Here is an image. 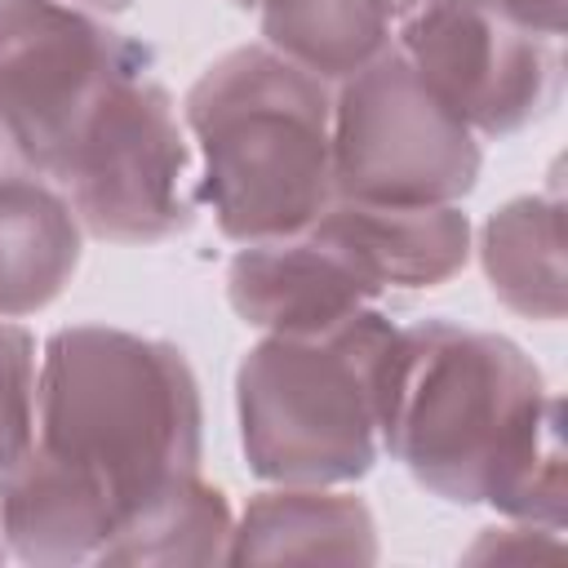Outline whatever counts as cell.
Listing matches in <instances>:
<instances>
[{"mask_svg": "<svg viewBox=\"0 0 568 568\" xmlns=\"http://www.w3.org/2000/svg\"><path fill=\"white\" fill-rule=\"evenodd\" d=\"M377 435L426 493L564 528L559 399L510 337L448 320L395 324L377 368Z\"/></svg>", "mask_w": 568, "mask_h": 568, "instance_id": "cell-1", "label": "cell"}, {"mask_svg": "<svg viewBox=\"0 0 568 568\" xmlns=\"http://www.w3.org/2000/svg\"><path fill=\"white\" fill-rule=\"evenodd\" d=\"M200 195L235 244L306 231L333 204V93L266 44L213 58L182 102Z\"/></svg>", "mask_w": 568, "mask_h": 568, "instance_id": "cell-2", "label": "cell"}, {"mask_svg": "<svg viewBox=\"0 0 568 568\" xmlns=\"http://www.w3.org/2000/svg\"><path fill=\"white\" fill-rule=\"evenodd\" d=\"M36 444L89 470L120 515L200 470V382L173 342L111 324L58 328L40 351Z\"/></svg>", "mask_w": 568, "mask_h": 568, "instance_id": "cell-3", "label": "cell"}, {"mask_svg": "<svg viewBox=\"0 0 568 568\" xmlns=\"http://www.w3.org/2000/svg\"><path fill=\"white\" fill-rule=\"evenodd\" d=\"M395 324L364 306L324 333H266L235 373L240 448L257 479L342 488L373 470L377 368Z\"/></svg>", "mask_w": 568, "mask_h": 568, "instance_id": "cell-4", "label": "cell"}, {"mask_svg": "<svg viewBox=\"0 0 568 568\" xmlns=\"http://www.w3.org/2000/svg\"><path fill=\"white\" fill-rule=\"evenodd\" d=\"M49 182L67 195L84 235L111 244H160L191 226V146L146 62L102 93Z\"/></svg>", "mask_w": 568, "mask_h": 568, "instance_id": "cell-5", "label": "cell"}, {"mask_svg": "<svg viewBox=\"0 0 568 568\" xmlns=\"http://www.w3.org/2000/svg\"><path fill=\"white\" fill-rule=\"evenodd\" d=\"M475 133L390 44L333 93V191L373 204H457L475 191Z\"/></svg>", "mask_w": 568, "mask_h": 568, "instance_id": "cell-6", "label": "cell"}, {"mask_svg": "<svg viewBox=\"0 0 568 568\" xmlns=\"http://www.w3.org/2000/svg\"><path fill=\"white\" fill-rule=\"evenodd\" d=\"M146 53L71 0H0V120L31 173L53 178L102 93Z\"/></svg>", "mask_w": 568, "mask_h": 568, "instance_id": "cell-7", "label": "cell"}, {"mask_svg": "<svg viewBox=\"0 0 568 568\" xmlns=\"http://www.w3.org/2000/svg\"><path fill=\"white\" fill-rule=\"evenodd\" d=\"M559 40L519 27L497 0H417L399 9L395 49L479 138L541 120L559 98Z\"/></svg>", "mask_w": 568, "mask_h": 568, "instance_id": "cell-8", "label": "cell"}, {"mask_svg": "<svg viewBox=\"0 0 568 568\" xmlns=\"http://www.w3.org/2000/svg\"><path fill=\"white\" fill-rule=\"evenodd\" d=\"M231 311L262 333H324L364 311L377 288L315 231L240 244L226 266Z\"/></svg>", "mask_w": 568, "mask_h": 568, "instance_id": "cell-9", "label": "cell"}, {"mask_svg": "<svg viewBox=\"0 0 568 568\" xmlns=\"http://www.w3.org/2000/svg\"><path fill=\"white\" fill-rule=\"evenodd\" d=\"M306 231L333 244L377 293L435 288L470 257V217L457 204H373L333 195Z\"/></svg>", "mask_w": 568, "mask_h": 568, "instance_id": "cell-10", "label": "cell"}, {"mask_svg": "<svg viewBox=\"0 0 568 568\" xmlns=\"http://www.w3.org/2000/svg\"><path fill=\"white\" fill-rule=\"evenodd\" d=\"M115 501L80 466L31 444L0 470V541L22 564H93L111 537Z\"/></svg>", "mask_w": 568, "mask_h": 568, "instance_id": "cell-11", "label": "cell"}, {"mask_svg": "<svg viewBox=\"0 0 568 568\" xmlns=\"http://www.w3.org/2000/svg\"><path fill=\"white\" fill-rule=\"evenodd\" d=\"M373 564L377 524L373 510L342 488L275 484L257 493L235 532L226 564Z\"/></svg>", "mask_w": 568, "mask_h": 568, "instance_id": "cell-12", "label": "cell"}, {"mask_svg": "<svg viewBox=\"0 0 568 568\" xmlns=\"http://www.w3.org/2000/svg\"><path fill=\"white\" fill-rule=\"evenodd\" d=\"M84 226L67 195L31 173H0V320L44 311L80 266Z\"/></svg>", "mask_w": 568, "mask_h": 568, "instance_id": "cell-13", "label": "cell"}, {"mask_svg": "<svg viewBox=\"0 0 568 568\" xmlns=\"http://www.w3.org/2000/svg\"><path fill=\"white\" fill-rule=\"evenodd\" d=\"M231 532H235V515L226 493L204 484L200 470H191L124 506L93 564H142V568L226 564Z\"/></svg>", "mask_w": 568, "mask_h": 568, "instance_id": "cell-14", "label": "cell"}, {"mask_svg": "<svg viewBox=\"0 0 568 568\" xmlns=\"http://www.w3.org/2000/svg\"><path fill=\"white\" fill-rule=\"evenodd\" d=\"M479 266L501 306L524 320H564V204L559 195H519L488 213Z\"/></svg>", "mask_w": 568, "mask_h": 568, "instance_id": "cell-15", "label": "cell"}, {"mask_svg": "<svg viewBox=\"0 0 568 568\" xmlns=\"http://www.w3.org/2000/svg\"><path fill=\"white\" fill-rule=\"evenodd\" d=\"M262 44L311 71L324 84H342L390 40V0H257Z\"/></svg>", "mask_w": 568, "mask_h": 568, "instance_id": "cell-16", "label": "cell"}, {"mask_svg": "<svg viewBox=\"0 0 568 568\" xmlns=\"http://www.w3.org/2000/svg\"><path fill=\"white\" fill-rule=\"evenodd\" d=\"M36 337L18 320H0V470L36 444Z\"/></svg>", "mask_w": 568, "mask_h": 568, "instance_id": "cell-17", "label": "cell"}, {"mask_svg": "<svg viewBox=\"0 0 568 568\" xmlns=\"http://www.w3.org/2000/svg\"><path fill=\"white\" fill-rule=\"evenodd\" d=\"M519 27L546 36V40H559L564 36V4L568 0H497Z\"/></svg>", "mask_w": 568, "mask_h": 568, "instance_id": "cell-18", "label": "cell"}, {"mask_svg": "<svg viewBox=\"0 0 568 568\" xmlns=\"http://www.w3.org/2000/svg\"><path fill=\"white\" fill-rule=\"evenodd\" d=\"M13 169H27V160L18 155V142H13V133L0 120V173H13Z\"/></svg>", "mask_w": 568, "mask_h": 568, "instance_id": "cell-19", "label": "cell"}, {"mask_svg": "<svg viewBox=\"0 0 568 568\" xmlns=\"http://www.w3.org/2000/svg\"><path fill=\"white\" fill-rule=\"evenodd\" d=\"M71 4H80V9H89V13H120V9H129V4H138V0H71Z\"/></svg>", "mask_w": 568, "mask_h": 568, "instance_id": "cell-20", "label": "cell"}, {"mask_svg": "<svg viewBox=\"0 0 568 568\" xmlns=\"http://www.w3.org/2000/svg\"><path fill=\"white\" fill-rule=\"evenodd\" d=\"M231 4H240V9H257V0H231Z\"/></svg>", "mask_w": 568, "mask_h": 568, "instance_id": "cell-21", "label": "cell"}, {"mask_svg": "<svg viewBox=\"0 0 568 568\" xmlns=\"http://www.w3.org/2000/svg\"><path fill=\"white\" fill-rule=\"evenodd\" d=\"M390 4H395V13H399V9H408V4H417V0H390Z\"/></svg>", "mask_w": 568, "mask_h": 568, "instance_id": "cell-22", "label": "cell"}, {"mask_svg": "<svg viewBox=\"0 0 568 568\" xmlns=\"http://www.w3.org/2000/svg\"><path fill=\"white\" fill-rule=\"evenodd\" d=\"M0 559H4V541H0Z\"/></svg>", "mask_w": 568, "mask_h": 568, "instance_id": "cell-23", "label": "cell"}]
</instances>
